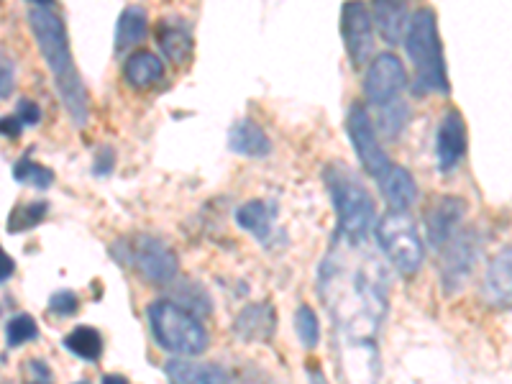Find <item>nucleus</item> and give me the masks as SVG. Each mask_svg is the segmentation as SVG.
I'll list each match as a JSON object with an SVG mask.
<instances>
[{
    "mask_svg": "<svg viewBox=\"0 0 512 384\" xmlns=\"http://www.w3.org/2000/svg\"><path fill=\"white\" fill-rule=\"evenodd\" d=\"M318 290L341 336L372 341L390 303L387 272L374 256L359 254L356 246L328 254L318 272Z\"/></svg>",
    "mask_w": 512,
    "mask_h": 384,
    "instance_id": "f257e3e1",
    "label": "nucleus"
},
{
    "mask_svg": "<svg viewBox=\"0 0 512 384\" xmlns=\"http://www.w3.org/2000/svg\"><path fill=\"white\" fill-rule=\"evenodd\" d=\"M29 26L39 44L41 57L47 62V70L52 72L64 108L77 126H85L90 118L88 88L77 72L75 57L70 52V39H67V26H64L62 16L54 11V3L36 0L29 8Z\"/></svg>",
    "mask_w": 512,
    "mask_h": 384,
    "instance_id": "f03ea898",
    "label": "nucleus"
},
{
    "mask_svg": "<svg viewBox=\"0 0 512 384\" xmlns=\"http://www.w3.org/2000/svg\"><path fill=\"white\" fill-rule=\"evenodd\" d=\"M405 49H408V57L415 67V93H451L446 57H443V41L441 34H438V18L433 8L420 6L410 16L408 34H405Z\"/></svg>",
    "mask_w": 512,
    "mask_h": 384,
    "instance_id": "7ed1b4c3",
    "label": "nucleus"
},
{
    "mask_svg": "<svg viewBox=\"0 0 512 384\" xmlns=\"http://www.w3.org/2000/svg\"><path fill=\"white\" fill-rule=\"evenodd\" d=\"M326 185L331 192L333 208L338 216V231L346 244H364L374 226H377V205L364 182L354 169L344 162H336L326 169Z\"/></svg>",
    "mask_w": 512,
    "mask_h": 384,
    "instance_id": "20e7f679",
    "label": "nucleus"
},
{
    "mask_svg": "<svg viewBox=\"0 0 512 384\" xmlns=\"http://www.w3.org/2000/svg\"><path fill=\"white\" fill-rule=\"evenodd\" d=\"M149 326L157 344L169 354L192 359L208 349V331L198 315L187 313L172 300H157L149 305Z\"/></svg>",
    "mask_w": 512,
    "mask_h": 384,
    "instance_id": "39448f33",
    "label": "nucleus"
},
{
    "mask_svg": "<svg viewBox=\"0 0 512 384\" xmlns=\"http://www.w3.org/2000/svg\"><path fill=\"white\" fill-rule=\"evenodd\" d=\"M377 231V241L382 246L384 256L390 259L392 267L402 274V277H413L425 259V246L420 239L418 226L408 213H397L390 210L374 226Z\"/></svg>",
    "mask_w": 512,
    "mask_h": 384,
    "instance_id": "423d86ee",
    "label": "nucleus"
},
{
    "mask_svg": "<svg viewBox=\"0 0 512 384\" xmlns=\"http://www.w3.org/2000/svg\"><path fill=\"white\" fill-rule=\"evenodd\" d=\"M128 244H131V249H126L128 262L146 282H152V285L175 282L180 262H177L175 251L169 249L162 239H157V236H134Z\"/></svg>",
    "mask_w": 512,
    "mask_h": 384,
    "instance_id": "0eeeda50",
    "label": "nucleus"
},
{
    "mask_svg": "<svg viewBox=\"0 0 512 384\" xmlns=\"http://www.w3.org/2000/svg\"><path fill=\"white\" fill-rule=\"evenodd\" d=\"M346 131H349V139L354 144V152L359 157L361 167L367 175H372L377 180L384 169L390 167L392 159L387 157V152L379 144L377 126H374L372 116H369L367 105L356 100L349 108V116H346Z\"/></svg>",
    "mask_w": 512,
    "mask_h": 384,
    "instance_id": "6e6552de",
    "label": "nucleus"
},
{
    "mask_svg": "<svg viewBox=\"0 0 512 384\" xmlns=\"http://www.w3.org/2000/svg\"><path fill=\"white\" fill-rule=\"evenodd\" d=\"M408 88V70L392 52H382L369 62L364 75V95L379 111L387 105L397 103L402 90Z\"/></svg>",
    "mask_w": 512,
    "mask_h": 384,
    "instance_id": "1a4fd4ad",
    "label": "nucleus"
},
{
    "mask_svg": "<svg viewBox=\"0 0 512 384\" xmlns=\"http://www.w3.org/2000/svg\"><path fill=\"white\" fill-rule=\"evenodd\" d=\"M438 254H441V285L448 295H454V292H459L466 285V280L474 272V264H477L479 256L477 236L472 231L459 233Z\"/></svg>",
    "mask_w": 512,
    "mask_h": 384,
    "instance_id": "9d476101",
    "label": "nucleus"
},
{
    "mask_svg": "<svg viewBox=\"0 0 512 384\" xmlns=\"http://www.w3.org/2000/svg\"><path fill=\"white\" fill-rule=\"evenodd\" d=\"M341 36L354 67H364L374 54V18L364 3H346L341 8Z\"/></svg>",
    "mask_w": 512,
    "mask_h": 384,
    "instance_id": "9b49d317",
    "label": "nucleus"
},
{
    "mask_svg": "<svg viewBox=\"0 0 512 384\" xmlns=\"http://www.w3.org/2000/svg\"><path fill=\"white\" fill-rule=\"evenodd\" d=\"M466 216V200L456 195H438L425 210V233L428 244L436 251L448 246L461 233V223Z\"/></svg>",
    "mask_w": 512,
    "mask_h": 384,
    "instance_id": "f8f14e48",
    "label": "nucleus"
},
{
    "mask_svg": "<svg viewBox=\"0 0 512 384\" xmlns=\"http://www.w3.org/2000/svg\"><path fill=\"white\" fill-rule=\"evenodd\" d=\"M466 157V121L459 111H446L436 131V162L438 172H454Z\"/></svg>",
    "mask_w": 512,
    "mask_h": 384,
    "instance_id": "ddd939ff",
    "label": "nucleus"
},
{
    "mask_svg": "<svg viewBox=\"0 0 512 384\" xmlns=\"http://www.w3.org/2000/svg\"><path fill=\"white\" fill-rule=\"evenodd\" d=\"M341 372L346 384H377L379 359L374 341L344 338L341 346Z\"/></svg>",
    "mask_w": 512,
    "mask_h": 384,
    "instance_id": "4468645a",
    "label": "nucleus"
},
{
    "mask_svg": "<svg viewBox=\"0 0 512 384\" xmlns=\"http://www.w3.org/2000/svg\"><path fill=\"white\" fill-rule=\"evenodd\" d=\"M233 333L249 344H267L277 333V313L269 303H251L233 320Z\"/></svg>",
    "mask_w": 512,
    "mask_h": 384,
    "instance_id": "2eb2a0df",
    "label": "nucleus"
},
{
    "mask_svg": "<svg viewBox=\"0 0 512 384\" xmlns=\"http://www.w3.org/2000/svg\"><path fill=\"white\" fill-rule=\"evenodd\" d=\"M377 185L379 192H382V198L397 213H408L410 205H415V200H418V182H415V177L402 164L392 162L377 177Z\"/></svg>",
    "mask_w": 512,
    "mask_h": 384,
    "instance_id": "dca6fc26",
    "label": "nucleus"
},
{
    "mask_svg": "<svg viewBox=\"0 0 512 384\" xmlns=\"http://www.w3.org/2000/svg\"><path fill=\"white\" fill-rule=\"evenodd\" d=\"M157 41L164 57L175 64H187L195 52V36H192V29L185 18H162L157 24Z\"/></svg>",
    "mask_w": 512,
    "mask_h": 384,
    "instance_id": "f3484780",
    "label": "nucleus"
},
{
    "mask_svg": "<svg viewBox=\"0 0 512 384\" xmlns=\"http://www.w3.org/2000/svg\"><path fill=\"white\" fill-rule=\"evenodd\" d=\"M484 295L497 308H512V246L497 251L484 272Z\"/></svg>",
    "mask_w": 512,
    "mask_h": 384,
    "instance_id": "a211bd4d",
    "label": "nucleus"
},
{
    "mask_svg": "<svg viewBox=\"0 0 512 384\" xmlns=\"http://www.w3.org/2000/svg\"><path fill=\"white\" fill-rule=\"evenodd\" d=\"M169 384H233L231 374L216 364L192 359H172L164 367Z\"/></svg>",
    "mask_w": 512,
    "mask_h": 384,
    "instance_id": "6ab92c4d",
    "label": "nucleus"
},
{
    "mask_svg": "<svg viewBox=\"0 0 512 384\" xmlns=\"http://www.w3.org/2000/svg\"><path fill=\"white\" fill-rule=\"evenodd\" d=\"M228 149L241 157H267L272 152V141L259 123L241 118L228 131Z\"/></svg>",
    "mask_w": 512,
    "mask_h": 384,
    "instance_id": "aec40b11",
    "label": "nucleus"
},
{
    "mask_svg": "<svg viewBox=\"0 0 512 384\" xmlns=\"http://www.w3.org/2000/svg\"><path fill=\"white\" fill-rule=\"evenodd\" d=\"M123 80L134 90H152L164 80V64L149 49H139L123 64Z\"/></svg>",
    "mask_w": 512,
    "mask_h": 384,
    "instance_id": "412c9836",
    "label": "nucleus"
},
{
    "mask_svg": "<svg viewBox=\"0 0 512 384\" xmlns=\"http://www.w3.org/2000/svg\"><path fill=\"white\" fill-rule=\"evenodd\" d=\"M374 24H377L382 39L390 44V47H397L400 41H405V34H408L410 24V13L405 3H395V0H379L374 3Z\"/></svg>",
    "mask_w": 512,
    "mask_h": 384,
    "instance_id": "4be33fe9",
    "label": "nucleus"
},
{
    "mask_svg": "<svg viewBox=\"0 0 512 384\" xmlns=\"http://www.w3.org/2000/svg\"><path fill=\"white\" fill-rule=\"evenodd\" d=\"M274 216H277V210H274L272 203H267V200H249V203H244L236 210V223L259 241H267L274 231Z\"/></svg>",
    "mask_w": 512,
    "mask_h": 384,
    "instance_id": "5701e85b",
    "label": "nucleus"
},
{
    "mask_svg": "<svg viewBox=\"0 0 512 384\" xmlns=\"http://www.w3.org/2000/svg\"><path fill=\"white\" fill-rule=\"evenodd\" d=\"M146 31H149V16L141 6H126L121 18L116 24V52L123 54L126 49L136 47L139 41H144Z\"/></svg>",
    "mask_w": 512,
    "mask_h": 384,
    "instance_id": "b1692460",
    "label": "nucleus"
},
{
    "mask_svg": "<svg viewBox=\"0 0 512 384\" xmlns=\"http://www.w3.org/2000/svg\"><path fill=\"white\" fill-rule=\"evenodd\" d=\"M64 349L85 361H98L103 356V336L93 326H77L64 336Z\"/></svg>",
    "mask_w": 512,
    "mask_h": 384,
    "instance_id": "393cba45",
    "label": "nucleus"
},
{
    "mask_svg": "<svg viewBox=\"0 0 512 384\" xmlns=\"http://www.w3.org/2000/svg\"><path fill=\"white\" fill-rule=\"evenodd\" d=\"M13 180L36 187V190H47L54 182V172L49 167H44V164L34 162L31 157H24L18 159L16 167H13Z\"/></svg>",
    "mask_w": 512,
    "mask_h": 384,
    "instance_id": "a878e982",
    "label": "nucleus"
},
{
    "mask_svg": "<svg viewBox=\"0 0 512 384\" xmlns=\"http://www.w3.org/2000/svg\"><path fill=\"white\" fill-rule=\"evenodd\" d=\"M47 203H29V205H16L8 216V233H21L31 231L47 218Z\"/></svg>",
    "mask_w": 512,
    "mask_h": 384,
    "instance_id": "bb28decb",
    "label": "nucleus"
},
{
    "mask_svg": "<svg viewBox=\"0 0 512 384\" xmlns=\"http://www.w3.org/2000/svg\"><path fill=\"white\" fill-rule=\"evenodd\" d=\"M172 303L185 308L187 313L198 315V318H203V315L210 313L208 292H205L200 285H192V282H177V300H172Z\"/></svg>",
    "mask_w": 512,
    "mask_h": 384,
    "instance_id": "cd10ccee",
    "label": "nucleus"
},
{
    "mask_svg": "<svg viewBox=\"0 0 512 384\" xmlns=\"http://www.w3.org/2000/svg\"><path fill=\"white\" fill-rule=\"evenodd\" d=\"M295 331L297 338L303 341L305 349H315L320 341V323H318V315L310 305H300L295 313Z\"/></svg>",
    "mask_w": 512,
    "mask_h": 384,
    "instance_id": "c85d7f7f",
    "label": "nucleus"
},
{
    "mask_svg": "<svg viewBox=\"0 0 512 384\" xmlns=\"http://www.w3.org/2000/svg\"><path fill=\"white\" fill-rule=\"evenodd\" d=\"M408 121H410V111H408V105L402 103V100H397V103L387 105V108L379 111V128H382L387 136H392V139L405 131Z\"/></svg>",
    "mask_w": 512,
    "mask_h": 384,
    "instance_id": "c756f323",
    "label": "nucleus"
},
{
    "mask_svg": "<svg viewBox=\"0 0 512 384\" xmlns=\"http://www.w3.org/2000/svg\"><path fill=\"white\" fill-rule=\"evenodd\" d=\"M36 338H39V326H36V320L31 318V315H16V318H11V323L6 326V344L11 346V349L13 346L36 341Z\"/></svg>",
    "mask_w": 512,
    "mask_h": 384,
    "instance_id": "7c9ffc66",
    "label": "nucleus"
},
{
    "mask_svg": "<svg viewBox=\"0 0 512 384\" xmlns=\"http://www.w3.org/2000/svg\"><path fill=\"white\" fill-rule=\"evenodd\" d=\"M49 310L54 315L70 318V315H75L80 310V300H77V295L72 290H59L49 297Z\"/></svg>",
    "mask_w": 512,
    "mask_h": 384,
    "instance_id": "2f4dec72",
    "label": "nucleus"
},
{
    "mask_svg": "<svg viewBox=\"0 0 512 384\" xmlns=\"http://www.w3.org/2000/svg\"><path fill=\"white\" fill-rule=\"evenodd\" d=\"M16 88V62L11 54L0 47V98H8Z\"/></svg>",
    "mask_w": 512,
    "mask_h": 384,
    "instance_id": "473e14b6",
    "label": "nucleus"
},
{
    "mask_svg": "<svg viewBox=\"0 0 512 384\" xmlns=\"http://www.w3.org/2000/svg\"><path fill=\"white\" fill-rule=\"evenodd\" d=\"M16 118L21 123H24V128L29 126H36V123L41 121V111H39V105L34 103V100H18L16 105Z\"/></svg>",
    "mask_w": 512,
    "mask_h": 384,
    "instance_id": "72a5a7b5",
    "label": "nucleus"
},
{
    "mask_svg": "<svg viewBox=\"0 0 512 384\" xmlns=\"http://www.w3.org/2000/svg\"><path fill=\"white\" fill-rule=\"evenodd\" d=\"M113 164H116V152L111 146H100L98 154H95V175H111Z\"/></svg>",
    "mask_w": 512,
    "mask_h": 384,
    "instance_id": "f704fd0d",
    "label": "nucleus"
},
{
    "mask_svg": "<svg viewBox=\"0 0 512 384\" xmlns=\"http://www.w3.org/2000/svg\"><path fill=\"white\" fill-rule=\"evenodd\" d=\"M0 134L11 136V139H18V136L24 134V123L18 121L16 113H13V116H3L0 118Z\"/></svg>",
    "mask_w": 512,
    "mask_h": 384,
    "instance_id": "c9c22d12",
    "label": "nucleus"
},
{
    "mask_svg": "<svg viewBox=\"0 0 512 384\" xmlns=\"http://www.w3.org/2000/svg\"><path fill=\"white\" fill-rule=\"evenodd\" d=\"M13 272H16V262H13L11 256L6 254V249L0 246V282H6Z\"/></svg>",
    "mask_w": 512,
    "mask_h": 384,
    "instance_id": "e433bc0d",
    "label": "nucleus"
},
{
    "mask_svg": "<svg viewBox=\"0 0 512 384\" xmlns=\"http://www.w3.org/2000/svg\"><path fill=\"white\" fill-rule=\"evenodd\" d=\"M103 384H131V382H128L126 377H121V374H105Z\"/></svg>",
    "mask_w": 512,
    "mask_h": 384,
    "instance_id": "4c0bfd02",
    "label": "nucleus"
},
{
    "mask_svg": "<svg viewBox=\"0 0 512 384\" xmlns=\"http://www.w3.org/2000/svg\"><path fill=\"white\" fill-rule=\"evenodd\" d=\"M310 382H313V384H328L320 369H310Z\"/></svg>",
    "mask_w": 512,
    "mask_h": 384,
    "instance_id": "58836bf2",
    "label": "nucleus"
},
{
    "mask_svg": "<svg viewBox=\"0 0 512 384\" xmlns=\"http://www.w3.org/2000/svg\"><path fill=\"white\" fill-rule=\"evenodd\" d=\"M29 384H52L49 379H36V382H29Z\"/></svg>",
    "mask_w": 512,
    "mask_h": 384,
    "instance_id": "ea45409f",
    "label": "nucleus"
},
{
    "mask_svg": "<svg viewBox=\"0 0 512 384\" xmlns=\"http://www.w3.org/2000/svg\"><path fill=\"white\" fill-rule=\"evenodd\" d=\"M77 384H85V382H77Z\"/></svg>",
    "mask_w": 512,
    "mask_h": 384,
    "instance_id": "a19ab883",
    "label": "nucleus"
}]
</instances>
